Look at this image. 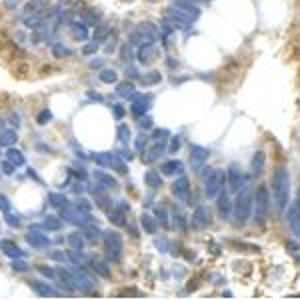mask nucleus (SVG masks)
<instances>
[{
  "label": "nucleus",
  "instance_id": "obj_20",
  "mask_svg": "<svg viewBox=\"0 0 300 300\" xmlns=\"http://www.w3.org/2000/svg\"><path fill=\"white\" fill-rule=\"evenodd\" d=\"M96 48H98V46H96V44H92V46H86V48H84V52L88 54V52H94Z\"/></svg>",
  "mask_w": 300,
  "mask_h": 300
},
{
  "label": "nucleus",
  "instance_id": "obj_15",
  "mask_svg": "<svg viewBox=\"0 0 300 300\" xmlns=\"http://www.w3.org/2000/svg\"><path fill=\"white\" fill-rule=\"evenodd\" d=\"M146 182H148L152 188H158V186L162 184V180H160V176H158L156 172H148V174H146Z\"/></svg>",
  "mask_w": 300,
  "mask_h": 300
},
{
  "label": "nucleus",
  "instance_id": "obj_7",
  "mask_svg": "<svg viewBox=\"0 0 300 300\" xmlns=\"http://www.w3.org/2000/svg\"><path fill=\"white\" fill-rule=\"evenodd\" d=\"M208 224H210V212H208V208L198 206L196 212H194V216H192V226L200 230V228H204V226H208Z\"/></svg>",
  "mask_w": 300,
  "mask_h": 300
},
{
  "label": "nucleus",
  "instance_id": "obj_4",
  "mask_svg": "<svg viewBox=\"0 0 300 300\" xmlns=\"http://www.w3.org/2000/svg\"><path fill=\"white\" fill-rule=\"evenodd\" d=\"M204 182H206V196H208V198H214V196L220 192L222 184H224V174H222L220 170H212V168H210L208 178H206Z\"/></svg>",
  "mask_w": 300,
  "mask_h": 300
},
{
  "label": "nucleus",
  "instance_id": "obj_10",
  "mask_svg": "<svg viewBox=\"0 0 300 300\" xmlns=\"http://www.w3.org/2000/svg\"><path fill=\"white\" fill-rule=\"evenodd\" d=\"M218 212L222 218H228V214H230V202H228L226 192H220V196H218Z\"/></svg>",
  "mask_w": 300,
  "mask_h": 300
},
{
  "label": "nucleus",
  "instance_id": "obj_5",
  "mask_svg": "<svg viewBox=\"0 0 300 300\" xmlns=\"http://www.w3.org/2000/svg\"><path fill=\"white\" fill-rule=\"evenodd\" d=\"M228 182H230V190L240 192V188H244V184H246V176L240 172L238 166H230V170H228Z\"/></svg>",
  "mask_w": 300,
  "mask_h": 300
},
{
  "label": "nucleus",
  "instance_id": "obj_2",
  "mask_svg": "<svg viewBox=\"0 0 300 300\" xmlns=\"http://www.w3.org/2000/svg\"><path fill=\"white\" fill-rule=\"evenodd\" d=\"M252 204H254V222L258 226H264L266 216H268V208H270V194H268L266 186H258L256 188Z\"/></svg>",
  "mask_w": 300,
  "mask_h": 300
},
{
  "label": "nucleus",
  "instance_id": "obj_1",
  "mask_svg": "<svg viewBox=\"0 0 300 300\" xmlns=\"http://www.w3.org/2000/svg\"><path fill=\"white\" fill-rule=\"evenodd\" d=\"M272 194H274L278 212H282L288 204V196H290V174L284 166H278L272 174Z\"/></svg>",
  "mask_w": 300,
  "mask_h": 300
},
{
  "label": "nucleus",
  "instance_id": "obj_12",
  "mask_svg": "<svg viewBox=\"0 0 300 300\" xmlns=\"http://www.w3.org/2000/svg\"><path fill=\"white\" fill-rule=\"evenodd\" d=\"M192 152H194V154H192V162H194V166L198 168L200 164H202V162L208 158V152H206L204 148H200V146H194V148H192Z\"/></svg>",
  "mask_w": 300,
  "mask_h": 300
},
{
  "label": "nucleus",
  "instance_id": "obj_22",
  "mask_svg": "<svg viewBox=\"0 0 300 300\" xmlns=\"http://www.w3.org/2000/svg\"><path fill=\"white\" fill-rule=\"evenodd\" d=\"M296 202H298V206H300V188H298V196H296Z\"/></svg>",
  "mask_w": 300,
  "mask_h": 300
},
{
  "label": "nucleus",
  "instance_id": "obj_14",
  "mask_svg": "<svg viewBox=\"0 0 300 300\" xmlns=\"http://www.w3.org/2000/svg\"><path fill=\"white\" fill-rule=\"evenodd\" d=\"M142 226L146 228V232H150V234H154L156 232V224H154V220H152V216H142Z\"/></svg>",
  "mask_w": 300,
  "mask_h": 300
},
{
  "label": "nucleus",
  "instance_id": "obj_16",
  "mask_svg": "<svg viewBox=\"0 0 300 300\" xmlns=\"http://www.w3.org/2000/svg\"><path fill=\"white\" fill-rule=\"evenodd\" d=\"M30 286H32V288H34L38 294H44V296L52 294V290H50L48 286H44V284H40V282H36V280H34V282H30Z\"/></svg>",
  "mask_w": 300,
  "mask_h": 300
},
{
  "label": "nucleus",
  "instance_id": "obj_3",
  "mask_svg": "<svg viewBox=\"0 0 300 300\" xmlns=\"http://www.w3.org/2000/svg\"><path fill=\"white\" fill-rule=\"evenodd\" d=\"M250 210H252V192H250V188H242V192L234 200V218H236V224H244L248 220Z\"/></svg>",
  "mask_w": 300,
  "mask_h": 300
},
{
  "label": "nucleus",
  "instance_id": "obj_6",
  "mask_svg": "<svg viewBox=\"0 0 300 300\" xmlns=\"http://www.w3.org/2000/svg\"><path fill=\"white\" fill-rule=\"evenodd\" d=\"M286 220L290 224V230L294 232V236L300 238V206L298 202H292L290 208H288V214H286Z\"/></svg>",
  "mask_w": 300,
  "mask_h": 300
},
{
  "label": "nucleus",
  "instance_id": "obj_11",
  "mask_svg": "<svg viewBox=\"0 0 300 300\" xmlns=\"http://www.w3.org/2000/svg\"><path fill=\"white\" fill-rule=\"evenodd\" d=\"M252 170L254 174H260L264 170V152H256L252 158Z\"/></svg>",
  "mask_w": 300,
  "mask_h": 300
},
{
  "label": "nucleus",
  "instance_id": "obj_17",
  "mask_svg": "<svg viewBox=\"0 0 300 300\" xmlns=\"http://www.w3.org/2000/svg\"><path fill=\"white\" fill-rule=\"evenodd\" d=\"M100 80H102V82H114V80H116V72H114V70H104V72L100 74Z\"/></svg>",
  "mask_w": 300,
  "mask_h": 300
},
{
  "label": "nucleus",
  "instance_id": "obj_18",
  "mask_svg": "<svg viewBox=\"0 0 300 300\" xmlns=\"http://www.w3.org/2000/svg\"><path fill=\"white\" fill-rule=\"evenodd\" d=\"M106 34H108V28H106V26H100L98 32H94V38H96V40H104Z\"/></svg>",
  "mask_w": 300,
  "mask_h": 300
},
{
  "label": "nucleus",
  "instance_id": "obj_13",
  "mask_svg": "<svg viewBox=\"0 0 300 300\" xmlns=\"http://www.w3.org/2000/svg\"><path fill=\"white\" fill-rule=\"evenodd\" d=\"M180 170H182L180 162H166V164H162V172L164 174H174V172H180Z\"/></svg>",
  "mask_w": 300,
  "mask_h": 300
},
{
  "label": "nucleus",
  "instance_id": "obj_19",
  "mask_svg": "<svg viewBox=\"0 0 300 300\" xmlns=\"http://www.w3.org/2000/svg\"><path fill=\"white\" fill-rule=\"evenodd\" d=\"M180 148V140H178V138H174V140H172V144H170V152H174V150H178Z\"/></svg>",
  "mask_w": 300,
  "mask_h": 300
},
{
  "label": "nucleus",
  "instance_id": "obj_8",
  "mask_svg": "<svg viewBox=\"0 0 300 300\" xmlns=\"http://www.w3.org/2000/svg\"><path fill=\"white\" fill-rule=\"evenodd\" d=\"M106 246H108L110 254H112V260H118L120 250H122V242H120V236H118L116 232H110V234L106 236Z\"/></svg>",
  "mask_w": 300,
  "mask_h": 300
},
{
  "label": "nucleus",
  "instance_id": "obj_21",
  "mask_svg": "<svg viewBox=\"0 0 300 300\" xmlns=\"http://www.w3.org/2000/svg\"><path fill=\"white\" fill-rule=\"evenodd\" d=\"M0 206H2V208H4V210H8V208H10V206H8V204H6V198H0Z\"/></svg>",
  "mask_w": 300,
  "mask_h": 300
},
{
  "label": "nucleus",
  "instance_id": "obj_9",
  "mask_svg": "<svg viewBox=\"0 0 300 300\" xmlns=\"http://www.w3.org/2000/svg\"><path fill=\"white\" fill-rule=\"evenodd\" d=\"M172 192L178 196L180 200H186L188 198V192H190V186H188V180L186 178H180L178 182H174V188Z\"/></svg>",
  "mask_w": 300,
  "mask_h": 300
}]
</instances>
